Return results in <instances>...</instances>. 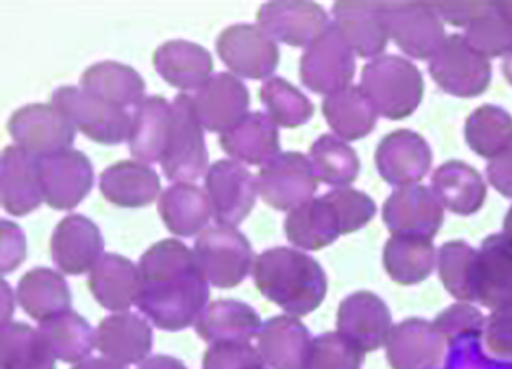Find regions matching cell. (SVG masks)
<instances>
[{
	"mask_svg": "<svg viewBox=\"0 0 512 369\" xmlns=\"http://www.w3.org/2000/svg\"><path fill=\"white\" fill-rule=\"evenodd\" d=\"M138 269L142 288L135 304L153 325L181 332L196 324L211 292L194 251L181 240L163 239L143 254Z\"/></svg>",
	"mask_w": 512,
	"mask_h": 369,
	"instance_id": "1",
	"label": "cell"
},
{
	"mask_svg": "<svg viewBox=\"0 0 512 369\" xmlns=\"http://www.w3.org/2000/svg\"><path fill=\"white\" fill-rule=\"evenodd\" d=\"M256 289L291 316L316 311L327 294L323 267L309 254L277 247L264 251L253 266Z\"/></svg>",
	"mask_w": 512,
	"mask_h": 369,
	"instance_id": "2",
	"label": "cell"
},
{
	"mask_svg": "<svg viewBox=\"0 0 512 369\" xmlns=\"http://www.w3.org/2000/svg\"><path fill=\"white\" fill-rule=\"evenodd\" d=\"M360 88L378 116L395 121L412 116L424 97L425 85L411 61L383 56L364 67Z\"/></svg>",
	"mask_w": 512,
	"mask_h": 369,
	"instance_id": "3",
	"label": "cell"
},
{
	"mask_svg": "<svg viewBox=\"0 0 512 369\" xmlns=\"http://www.w3.org/2000/svg\"><path fill=\"white\" fill-rule=\"evenodd\" d=\"M209 155L202 125L191 96L178 94L172 103L168 142L160 160L162 171L170 182H195L208 168Z\"/></svg>",
	"mask_w": 512,
	"mask_h": 369,
	"instance_id": "4",
	"label": "cell"
},
{
	"mask_svg": "<svg viewBox=\"0 0 512 369\" xmlns=\"http://www.w3.org/2000/svg\"><path fill=\"white\" fill-rule=\"evenodd\" d=\"M195 258L207 282L233 289L245 281L254 259L250 241L234 227H211L196 240Z\"/></svg>",
	"mask_w": 512,
	"mask_h": 369,
	"instance_id": "5",
	"label": "cell"
},
{
	"mask_svg": "<svg viewBox=\"0 0 512 369\" xmlns=\"http://www.w3.org/2000/svg\"><path fill=\"white\" fill-rule=\"evenodd\" d=\"M58 108L87 138L101 145H120L128 138L132 117L87 93L83 88L62 86L50 96Z\"/></svg>",
	"mask_w": 512,
	"mask_h": 369,
	"instance_id": "6",
	"label": "cell"
},
{
	"mask_svg": "<svg viewBox=\"0 0 512 369\" xmlns=\"http://www.w3.org/2000/svg\"><path fill=\"white\" fill-rule=\"evenodd\" d=\"M356 63L335 22H330L314 43L306 48L300 63L303 85L315 94L332 95L349 87Z\"/></svg>",
	"mask_w": 512,
	"mask_h": 369,
	"instance_id": "7",
	"label": "cell"
},
{
	"mask_svg": "<svg viewBox=\"0 0 512 369\" xmlns=\"http://www.w3.org/2000/svg\"><path fill=\"white\" fill-rule=\"evenodd\" d=\"M380 16L389 36L409 57L432 59L446 40L443 23L429 3L380 2Z\"/></svg>",
	"mask_w": 512,
	"mask_h": 369,
	"instance_id": "8",
	"label": "cell"
},
{
	"mask_svg": "<svg viewBox=\"0 0 512 369\" xmlns=\"http://www.w3.org/2000/svg\"><path fill=\"white\" fill-rule=\"evenodd\" d=\"M429 72L445 93L460 98L482 95L492 80L489 59L472 49L465 37L458 34L446 38L431 59Z\"/></svg>",
	"mask_w": 512,
	"mask_h": 369,
	"instance_id": "9",
	"label": "cell"
},
{
	"mask_svg": "<svg viewBox=\"0 0 512 369\" xmlns=\"http://www.w3.org/2000/svg\"><path fill=\"white\" fill-rule=\"evenodd\" d=\"M256 181L263 201L285 212L313 199L318 188L311 160L300 152L275 156L261 167Z\"/></svg>",
	"mask_w": 512,
	"mask_h": 369,
	"instance_id": "10",
	"label": "cell"
},
{
	"mask_svg": "<svg viewBox=\"0 0 512 369\" xmlns=\"http://www.w3.org/2000/svg\"><path fill=\"white\" fill-rule=\"evenodd\" d=\"M7 130L17 146L36 157L72 148L75 125L53 104L24 106L10 117Z\"/></svg>",
	"mask_w": 512,
	"mask_h": 369,
	"instance_id": "11",
	"label": "cell"
},
{
	"mask_svg": "<svg viewBox=\"0 0 512 369\" xmlns=\"http://www.w3.org/2000/svg\"><path fill=\"white\" fill-rule=\"evenodd\" d=\"M37 160L44 199L50 208L73 210L92 192L94 168L82 151L69 149Z\"/></svg>",
	"mask_w": 512,
	"mask_h": 369,
	"instance_id": "12",
	"label": "cell"
},
{
	"mask_svg": "<svg viewBox=\"0 0 512 369\" xmlns=\"http://www.w3.org/2000/svg\"><path fill=\"white\" fill-rule=\"evenodd\" d=\"M206 190L215 223L234 228L248 218L259 194L253 174L233 160L211 165L206 174Z\"/></svg>",
	"mask_w": 512,
	"mask_h": 369,
	"instance_id": "13",
	"label": "cell"
},
{
	"mask_svg": "<svg viewBox=\"0 0 512 369\" xmlns=\"http://www.w3.org/2000/svg\"><path fill=\"white\" fill-rule=\"evenodd\" d=\"M216 52L227 68L249 80H263L278 67L279 48L270 36L252 24H235L216 40Z\"/></svg>",
	"mask_w": 512,
	"mask_h": 369,
	"instance_id": "14",
	"label": "cell"
},
{
	"mask_svg": "<svg viewBox=\"0 0 512 369\" xmlns=\"http://www.w3.org/2000/svg\"><path fill=\"white\" fill-rule=\"evenodd\" d=\"M382 219L393 235L432 239L442 226L441 201L426 186L400 187L384 202Z\"/></svg>",
	"mask_w": 512,
	"mask_h": 369,
	"instance_id": "15",
	"label": "cell"
},
{
	"mask_svg": "<svg viewBox=\"0 0 512 369\" xmlns=\"http://www.w3.org/2000/svg\"><path fill=\"white\" fill-rule=\"evenodd\" d=\"M191 98L202 127L211 133L232 129L250 107L248 87L227 72L212 75Z\"/></svg>",
	"mask_w": 512,
	"mask_h": 369,
	"instance_id": "16",
	"label": "cell"
},
{
	"mask_svg": "<svg viewBox=\"0 0 512 369\" xmlns=\"http://www.w3.org/2000/svg\"><path fill=\"white\" fill-rule=\"evenodd\" d=\"M105 241L99 227L82 214L66 216L50 240L51 259L67 275L91 272L104 256Z\"/></svg>",
	"mask_w": 512,
	"mask_h": 369,
	"instance_id": "17",
	"label": "cell"
},
{
	"mask_svg": "<svg viewBox=\"0 0 512 369\" xmlns=\"http://www.w3.org/2000/svg\"><path fill=\"white\" fill-rule=\"evenodd\" d=\"M273 41L309 48L330 23L322 6L313 2H271L256 16Z\"/></svg>",
	"mask_w": 512,
	"mask_h": 369,
	"instance_id": "18",
	"label": "cell"
},
{
	"mask_svg": "<svg viewBox=\"0 0 512 369\" xmlns=\"http://www.w3.org/2000/svg\"><path fill=\"white\" fill-rule=\"evenodd\" d=\"M376 164L380 176L390 185H414L428 174L432 151L418 133L399 130L382 138L376 151Z\"/></svg>",
	"mask_w": 512,
	"mask_h": 369,
	"instance_id": "19",
	"label": "cell"
},
{
	"mask_svg": "<svg viewBox=\"0 0 512 369\" xmlns=\"http://www.w3.org/2000/svg\"><path fill=\"white\" fill-rule=\"evenodd\" d=\"M391 314L377 295L357 291L345 298L338 310V332L364 352L375 351L388 341Z\"/></svg>",
	"mask_w": 512,
	"mask_h": 369,
	"instance_id": "20",
	"label": "cell"
},
{
	"mask_svg": "<svg viewBox=\"0 0 512 369\" xmlns=\"http://www.w3.org/2000/svg\"><path fill=\"white\" fill-rule=\"evenodd\" d=\"M44 199L37 157L19 146H8L2 154V206L12 216L28 215Z\"/></svg>",
	"mask_w": 512,
	"mask_h": 369,
	"instance_id": "21",
	"label": "cell"
},
{
	"mask_svg": "<svg viewBox=\"0 0 512 369\" xmlns=\"http://www.w3.org/2000/svg\"><path fill=\"white\" fill-rule=\"evenodd\" d=\"M96 348L106 359L122 366L143 362L152 349V328L131 312L112 314L96 330Z\"/></svg>",
	"mask_w": 512,
	"mask_h": 369,
	"instance_id": "22",
	"label": "cell"
},
{
	"mask_svg": "<svg viewBox=\"0 0 512 369\" xmlns=\"http://www.w3.org/2000/svg\"><path fill=\"white\" fill-rule=\"evenodd\" d=\"M88 287L102 308L126 312L136 303L142 275L138 266L118 253H105L89 272Z\"/></svg>",
	"mask_w": 512,
	"mask_h": 369,
	"instance_id": "23",
	"label": "cell"
},
{
	"mask_svg": "<svg viewBox=\"0 0 512 369\" xmlns=\"http://www.w3.org/2000/svg\"><path fill=\"white\" fill-rule=\"evenodd\" d=\"M332 14L354 54L373 58L384 52L390 36L380 16V2L340 0L332 7Z\"/></svg>",
	"mask_w": 512,
	"mask_h": 369,
	"instance_id": "24",
	"label": "cell"
},
{
	"mask_svg": "<svg viewBox=\"0 0 512 369\" xmlns=\"http://www.w3.org/2000/svg\"><path fill=\"white\" fill-rule=\"evenodd\" d=\"M153 67L161 78L179 91H198L211 78L213 58L199 44L184 40L159 46L152 57Z\"/></svg>",
	"mask_w": 512,
	"mask_h": 369,
	"instance_id": "25",
	"label": "cell"
},
{
	"mask_svg": "<svg viewBox=\"0 0 512 369\" xmlns=\"http://www.w3.org/2000/svg\"><path fill=\"white\" fill-rule=\"evenodd\" d=\"M99 188L112 205L136 209L150 206L157 199L161 181L158 173L147 164L124 160L100 174Z\"/></svg>",
	"mask_w": 512,
	"mask_h": 369,
	"instance_id": "26",
	"label": "cell"
},
{
	"mask_svg": "<svg viewBox=\"0 0 512 369\" xmlns=\"http://www.w3.org/2000/svg\"><path fill=\"white\" fill-rule=\"evenodd\" d=\"M312 342L309 330L297 317L276 316L262 325L258 350L273 369H305Z\"/></svg>",
	"mask_w": 512,
	"mask_h": 369,
	"instance_id": "27",
	"label": "cell"
},
{
	"mask_svg": "<svg viewBox=\"0 0 512 369\" xmlns=\"http://www.w3.org/2000/svg\"><path fill=\"white\" fill-rule=\"evenodd\" d=\"M220 145L234 161L259 167L280 154L277 125L262 112L248 113L221 135Z\"/></svg>",
	"mask_w": 512,
	"mask_h": 369,
	"instance_id": "28",
	"label": "cell"
},
{
	"mask_svg": "<svg viewBox=\"0 0 512 369\" xmlns=\"http://www.w3.org/2000/svg\"><path fill=\"white\" fill-rule=\"evenodd\" d=\"M172 104L163 96L145 97L136 106L128 133L131 155L139 162H160L168 142Z\"/></svg>",
	"mask_w": 512,
	"mask_h": 369,
	"instance_id": "29",
	"label": "cell"
},
{
	"mask_svg": "<svg viewBox=\"0 0 512 369\" xmlns=\"http://www.w3.org/2000/svg\"><path fill=\"white\" fill-rule=\"evenodd\" d=\"M285 232L292 245L306 251H317L334 244L342 235V228L336 209L322 196L290 211Z\"/></svg>",
	"mask_w": 512,
	"mask_h": 369,
	"instance_id": "30",
	"label": "cell"
},
{
	"mask_svg": "<svg viewBox=\"0 0 512 369\" xmlns=\"http://www.w3.org/2000/svg\"><path fill=\"white\" fill-rule=\"evenodd\" d=\"M196 332L204 341L250 342L259 337L261 317L249 304L232 299L212 302L198 318Z\"/></svg>",
	"mask_w": 512,
	"mask_h": 369,
	"instance_id": "31",
	"label": "cell"
},
{
	"mask_svg": "<svg viewBox=\"0 0 512 369\" xmlns=\"http://www.w3.org/2000/svg\"><path fill=\"white\" fill-rule=\"evenodd\" d=\"M158 212L170 233L188 238L201 233L209 224L212 207L202 188L190 183H176L164 190L158 202Z\"/></svg>",
	"mask_w": 512,
	"mask_h": 369,
	"instance_id": "32",
	"label": "cell"
},
{
	"mask_svg": "<svg viewBox=\"0 0 512 369\" xmlns=\"http://www.w3.org/2000/svg\"><path fill=\"white\" fill-rule=\"evenodd\" d=\"M80 84L85 92L124 110L136 107L145 98L146 83L142 76L117 61H102L89 67L82 74Z\"/></svg>",
	"mask_w": 512,
	"mask_h": 369,
	"instance_id": "33",
	"label": "cell"
},
{
	"mask_svg": "<svg viewBox=\"0 0 512 369\" xmlns=\"http://www.w3.org/2000/svg\"><path fill=\"white\" fill-rule=\"evenodd\" d=\"M17 298L22 310L40 323L71 310L72 304L66 279L48 267H36L25 274L18 284Z\"/></svg>",
	"mask_w": 512,
	"mask_h": 369,
	"instance_id": "34",
	"label": "cell"
},
{
	"mask_svg": "<svg viewBox=\"0 0 512 369\" xmlns=\"http://www.w3.org/2000/svg\"><path fill=\"white\" fill-rule=\"evenodd\" d=\"M440 346L430 324L411 318L391 329L388 359L393 369H431L439 361Z\"/></svg>",
	"mask_w": 512,
	"mask_h": 369,
	"instance_id": "35",
	"label": "cell"
},
{
	"mask_svg": "<svg viewBox=\"0 0 512 369\" xmlns=\"http://www.w3.org/2000/svg\"><path fill=\"white\" fill-rule=\"evenodd\" d=\"M433 192L450 211L469 215L483 205L486 186L481 175L462 161H448L432 176Z\"/></svg>",
	"mask_w": 512,
	"mask_h": 369,
	"instance_id": "36",
	"label": "cell"
},
{
	"mask_svg": "<svg viewBox=\"0 0 512 369\" xmlns=\"http://www.w3.org/2000/svg\"><path fill=\"white\" fill-rule=\"evenodd\" d=\"M323 113L331 130L347 142L358 141L373 132L378 117L362 89L355 86L327 96Z\"/></svg>",
	"mask_w": 512,
	"mask_h": 369,
	"instance_id": "37",
	"label": "cell"
},
{
	"mask_svg": "<svg viewBox=\"0 0 512 369\" xmlns=\"http://www.w3.org/2000/svg\"><path fill=\"white\" fill-rule=\"evenodd\" d=\"M435 251L431 239L393 235L384 247L383 264L395 283L418 284L432 273Z\"/></svg>",
	"mask_w": 512,
	"mask_h": 369,
	"instance_id": "38",
	"label": "cell"
},
{
	"mask_svg": "<svg viewBox=\"0 0 512 369\" xmlns=\"http://www.w3.org/2000/svg\"><path fill=\"white\" fill-rule=\"evenodd\" d=\"M55 358L64 363H81L96 347V332L86 318L75 311L63 312L40 323Z\"/></svg>",
	"mask_w": 512,
	"mask_h": 369,
	"instance_id": "39",
	"label": "cell"
},
{
	"mask_svg": "<svg viewBox=\"0 0 512 369\" xmlns=\"http://www.w3.org/2000/svg\"><path fill=\"white\" fill-rule=\"evenodd\" d=\"M56 358L40 330L24 323L2 327V369H56Z\"/></svg>",
	"mask_w": 512,
	"mask_h": 369,
	"instance_id": "40",
	"label": "cell"
},
{
	"mask_svg": "<svg viewBox=\"0 0 512 369\" xmlns=\"http://www.w3.org/2000/svg\"><path fill=\"white\" fill-rule=\"evenodd\" d=\"M465 135L471 150L493 160L512 146V117L502 108L482 106L468 118Z\"/></svg>",
	"mask_w": 512,
	"mask_h": 369,
	"instance_id": "41",
	"label": "cell"
},
{
	"mask_svg": "<svg viewBox=\"0 0 512 369\" xmlns=\"http://www.w3.org/2000/svg\"><path fill=\"white\" fill-rule=\"evenodd\" d=\"M310 160L317 181L336 188L355 182L361 170L355 150L342 139L328 134L320 136L312 145Z\"/></svg>",
	"mask_w": 512,
	"mask_h": 369,
	"instance_id": "42",
	"label": "cell"
},
{
	"mask_svg": "<svg viewBox=\"0 0 512 369\" xmlns=\"http://www.w3.org/2000/svg\"><path fill=\"white\" fill-rule=\"evenodd\" d=\"M464 37L472 49L486 58L512 54V20L497 3H481Z\"/></svg>",
	"mask_w": 512,
	"mask_h": 369,
	"instance_id": "43",
	"label": "cell"
},
{
	"mask_svg": "<svg viewBox=\"0 0 512 369\" xmlns=\"http://www.w3.org/2000/svg\"><path fill=\"white\" fill-rule=\"evenodd\" d=\"M259 97L267 116L286 129H296L314 116L315 106L296 86L281 78H273L260 88Z\"/></svg>",
	"mask_w": 512,
	"mask_h": 369,
	"instance_id": "44",
	"label": "cell"
},
{
	"mask_svg": "<svg viewBox=\"0 0 512 369\" xmlns=\"http://www.w3.org/2000/svg\"><path fill=\"white\" fill-rule=\"evenodd\" d=\"M364 351L338 333H327L313 339L305 369H360Z\"/></svg>",
	"mask_w": 512,
	"mask_h": 369,
	"instance_id": "45",
	"label": "cell"
},
{
	"mask_svg": "<svg viewBox=\"0 0 512 369\" xmlns=\"http://www.w3.org/2000/svg\"><path fill=\"white\" fill-rule=\"evenodd\" d=\"M336 209L342 235L360 231L375 218L377 206L367 194L350 187H340L324 195Z\"/></svg>",
	"mask_w": 512,
	"mask_h": 369,
	"instance_id": "46",
	"label": "cell"
},
{
	"mask_svg": "<svg viewBox=\"0 0 512 369\" xmlns=\"http://www.w3.org/2000/svg\"><path fill=\"white\" fill-rule=\"evenodd\" d=\"M203 369H266L259 350L250 342L212 343L204 354Z\"/></svg>",
	"mask_w": 512,
	"mask_h": 369,
	"instance_id": "47",
	"label": "cell"
},
{
	"mask_svg": "<svg viewBox=\"0 0 512 369\" xmlns=\"http://www.w3.org/2000/svg\"><path fill=\"white\" fill-rule=\"evenodd\" d=\"M2 271L14 272L27 257V241L21 228L12 222H2Z\"/></svg>",
	"mask_w": 512,
	"mask_h": 369,
	"instance_id": "48",
	"label": "cell"
},
{
	"mask_svg": "<svg viewBox=\"0 0 512 369\" xmlns=\"http://www.w3.org/2000/svg\"><path fill=\"white\" fill-rule=\"evenodd\" d=\"M429 5L435 11V14L447 23L453 24L455 27H465L477 14L481 3L433 2Z\"/></svg>",
	"mask_w": 512,
	"mask_h": 369,
	"instance_id": "49",
	"label": "cell"
},
{
	"mask_svg": "<svg viewBox=\"0 0 512 369\" xmlns=\"http://www.w3.org/2000/svg\"><path fill=\"white\" fill-rule=\"evenodd\" d=\"M488 175L499 193L512 198V146L491 161Z\"/></svg>",
	"mask_w": 512,
	"mask_h": 369,
	"instance_id": "50",
	"label": "cell"
},
{
	"mask_svg": "<svg viewBox=\"0 0 512 369\" xmlns=\"http://www.w3.org/2000/svg\"><path fill=\"white\" fill-rule=\"evenodd\" d=\"M138 369H187L182 361L173 356L156 355L146 360Z\"/></svg>",
	"mask_w": 512,
	"mask_h": 369,
	"instance_id": "51",
	"label": "cell"
},
{
	"mask_svg": "<svg viewBox=\"0 0 512 369\" xmlns=\"http://www.w3.org/2000/svg\"><path fill=\"white\" fill-rule=\"evenodd\" d=\"M72 369H125L124 366L114 363L106 358L85 360Z\"/></svg>",
	"mask_w": 512,
	"mask_h": 369,
	"instance_id": "52",
	"label": "cell"
},
{
	"mask_svg": "<svg viewBox=\"0 0 512 369\" xmlns=\"http://www.w3.org/2000/svg\"><path fill=\"white\" fill-rule=\"evenodd\" d=\"M503 71L507 81L512 85V54L505 60Z\"/></svg>",
	"mask_w": 512,
	"mask_h": 369,
	"instance_id": "53",
	"label": "cell"
},
{
	"mask_svg": "<svg viewBox=\"0 0 512 369\" xmlns=\"http://www.w3.org/2000/svg\"><path fill=\"white\" fill-rule=\"evenodd\" d=\"M505 235L512 239V208L509 210L505 223H504Z\"/></svg>",
	"mask_w": 512,
	"mask_h": 369,
	"instance_id": "54",
	"label": "cell"
},
{
	"mask_svg": "<svg viewBox=\"0 0 512 369\" xmlns=\"http://www.w3.org/2000/svg\"><path fill=\"white\" fill-rule=\"evenodd\" d=\"M497 5L512 20V2H497Z\"/></svg>",
	"mask_w": 512,
	"mask_h": 369,
	"instance_id": "55",
	"label": "cell"
}]
</instances>
